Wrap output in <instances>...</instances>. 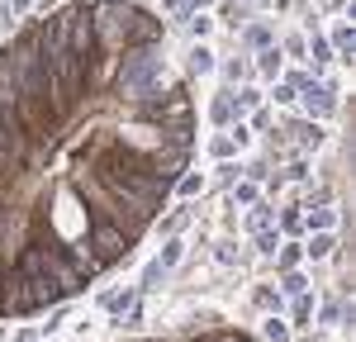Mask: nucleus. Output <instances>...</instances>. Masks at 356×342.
I'll return each mask as SVG.
<instances>
[{"label": "nucleus", "mask_w": 356, "mask_h": 342, "mask_svg": "<svg viewBox=\"0 0 356 342\" xmlns=\"http://www.w3.org/2000/svg\"><path fill=\"white\" fill-rule=\"evenodd\" d=\"M309 110L328 114V95H323V90H309Z\"/></svg>", "instance_id": "f257e3e1"}]
</instances>
